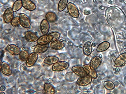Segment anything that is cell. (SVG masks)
I'll return each instance as SVG.
<instances>
[{"label":"cell","mask_w":126,"mask_h":94,"mask_svg":"<svg viewBox=\"0 0 126 94\" xmlns=\"http://www.w3.org/2000/svg\"><path fill=\"white\" fill-rule=\"evenodd\" d=\"M60 36V33L57 32H53L49 33L47 35V42L50 43L59 39Z\"/></svg>","instance_id":"d6986e66"},{"label":"cell","mask_w":126,"mask_h":94,"mask_svg":"<svg viewBox=\"0 0 126 94\" xmlns=\"http://www.w3.org/2000/svg\"><path fill=\"white\" fill-rule=\"evenodd\" d=\"M110 43L107 41H105L100 44L97 47L96 51L98 52H103L107 50L110 47Z\"/></svg>","instance_id":"7402d4cb"},{"label":"cell","mask_w":126,"mask_h":94,"mask_svg":"<svg viewBox=\"0 0 126 94\" xmlns=\"http://www.w3.org/2000/svg\"><path fill=\"white\" fill-rule=\"evenodd\" d=\"M92 78L90 76L86 75L85 76L81 77L78 78L77 82V84L80 86H85L90 83L92 82Z\"/></svg>","instance_id":"30bf717a"},{"label":"cell","mask_w":126,"mask_h":94,"mask_svg":"<svg viewBox=\"0 0 126 94\" xmlns=\"http://www.w3.org/2000/svg\"><path fill=\"white\" fill-rule=\"evenodd\" d=\"M38 58V54L34 52L30 54L26 61V65L28 67H30L34 65Z\"/></svg>","instance_id":"5b68a950"},{"label":"cell","mask_w":126,"mask_h":94,"mask_svg":"<svg viewBox=\"0 0 126 94\" xmlns=\"http://www.w3.org/2000/svg\"><path fill=\"white\" fill-rule=\"evenodd\" d=\"M25 37L28 41L31 42L37 41L39 39L36 34L32 31H28L25 32Z\"/></svg>","instance_id":"9a60e30c"},{"label":"cell","mask_w":126,"mask_h":94,"mask_svg":"<svg viewBox=\"0 0 126 94\" xmlns=\"http://www.w3.org/2000/svg\"><path fill=\"white\" fill-rule=\"evenodd\" d=\"M47 35H43L40 37L39 38L37 42L38 43H42V42H47Z\"/></svg>","instance_id":"f1b7e54d"},{"label":"cell","mask_w":126,"mask_h":94,"mask_svg":"<svg viewBox=\"0 0 126 94\" xmlns=\"http://www.w3.org/2000/svg\"><path fill=\"white\" fill-rule=\"evenodd\" d=\"M72 70L77 75L80 77L87 75L86 72L83 67L80 66H75L72 67Z\"/></svg>","instance_id":"4fadbf2b"},{"label":"cell","mask_w":126,"mask_h":94,"mask_svg":"<svg viewBox=\"0 0 126 94\" xmlns=\"http://www.w3.org/2000/svg\"><path fill=\"white\" fill-rule=\"evenodd\" d=\"M30 54L29 51L27 50H23L21 51L19 55V58L20 60L22 61H26L28 57Z\"/></svg>","instance_id":"cb8c5ba5"},{"label":"cell","mask_w":126,"mask_h":94,"mask_svg":"<svg viewBox=\"0 0 126 94\" xmlns=\"http://www.w3.org/2000/svg\"><path fill=\"white\" fill-rule=\"evenodd\" d=\"M20 24L25 28H30L31 26V22L30 18L23 13H21L19 16Z\"/></svg>","instance_id":"277c9868"},{"label":"cell","mask_w":126,"mask_h":94,"mask_svg":"<svg viewBox=\"0 0 126 94\" xmlns=\"http://www.w3.org/2000/svg\"><path fill=\"white\" fill-rule=\"evenodd\" d=\"M83 68L86 72L87 74L90 76L92 78H96L97 75L95 69L93 68L90 65L86 64L83 66Z\"/></svg>","instance_id":"7c38bea8"},{"label":"cell","mask_w":126,"mask_h":94,"mask_svg":"<svg viewBox=\"0 0 126 94\" xmlns=\"http://www.w3.org/2000/svg\"><path fill=\"white\" fill-rule=\"evenodd\" d=\"M99 56H100V57H101V58H102V55H99Z\"/></svg>","instance_id":"4dcf8cb0"},{"label":"cell","mask_w":126,"mask_h":94,"mask_svg":"<svg viewBox=\"0 0 126 94\" xmlns=\"http://www.w3.org/2000/svg\"><path fill=\"white\" fill-rule=\"evenodd\" d=\"M67 9L70 15L73 18H77L79 16V12L77 7L72 3H68Z\"/></svg>","instance_id":"8992f818"},{"label":"cell","mask_w":126,"mask_h":94,"mask_svg":"<svg viewBox=\"0 0 126 94\" xmlns=\"http://www.w3.org/2000/svg\"><path fill=\"white\" fill-rule=\"evenodd\" d=\"M22 7V0H17L14 2L12 8L14 12H16L21 9Z\"/></svg>","instance_id":"484cf974"},{"label":"cell","mask_w":126,"mask_h":94,"mask_svg":"<svg viewBox=\"0 0 126 94\" xmlns=\"http://www.w3.org/2000/svg\"><path fill=\"white\" fill-rule=\"evenodd\" d=\"M69 67V64L64 61H58L52 66V69L53 71H60L67 69Z\"/></svg>","instance_id":"6da1fadb"},{"label":"cell","mask_w":126,"mask_h":94,"mask_svg":"<svg viewBox=\"0 0 126 94\" xmlns=\"http://www.w3.org/2000/svg\"><path fill=\"white\" fill-rule=\"evenodd\" d=\"M40 29L43 35H46L49 33L50 25L49 22L46 19H44L42 21L40 24Z\"/></svg>","instance_id":"52a82bcc"},{"label":"cell","mask_w":126,"mask_h":94,"mask_svg":"<svg viewBox=\"0 0 126 94\" xmlns=\"http://www.w3.org/2000/svg\"><path fill=\"white\" fill-rule=\"evenodd\" d=\"M59 59L58 57L54 56H49L45 59L44 63L46 64L53 65L59 61Z\"/></svg>","instance_id":"ffe728a7"},{"label":"cell","mask_w":126,"mask_h":94,"mask_svg":"<svg viewBox=\"0 0 126 94\" xmlns=\"http://www.w3.org/2000/svg\"><path fill=\"white\" fill-rule=\"evenodd\" d=\"M49 43L46 42L38 43L34 49V51L38 54L44 53L49 48Z\"/></svg>","instance_id":"3957f363"},{"label":"cell","mask_w":126,"mask_h":94,"mask_svg":"<svg viewBox=\"0 0 126 94\" xmlns=\"http://www.w3.org/2000/svg\"><path fill=\"white\" fill-rule=\"evenodd\" d=\"M68 0H60L58 4V10L61 12L65 10L68 4Z\"/></svg>","instance_id":"d4e9b609"},{"label":"cell","mask_w":126,"mask_h":94,"mask_svg":"<svg viewBox=\"0 0 126 94\" xmlns=\"http://www.w3.org/2000/svg\"><path fill=\"white\" fill-rule=\"evenodd\" d=\"M46 19L50 23H54L57 21V17L56 14L53 12H48L45 15Z\"/></svg>","instance_id":"603a6c76"},{"label":"cell","mask_w":126,"mask_h":94,"mask_svg":"<svg viewBox=\"0 0 126 94\" xmlns=\"http://www.w3.org/2000/svg\"><path fill=\"white\" fill-rule=\"evenodd\" d=\"M11 24L13 27L19 26L20 24L19 17L16 16L14 17L11 22Z\"/></svg>","instance_id":"83f0119b"},{"label":"cell","mask_w":126,"mask_h":94,"mask_svg":"<svg viewBox=\"0 0 126 94\" xmlns=\"http://www.w3.org/2000/svg\"><path fill=\"white\" fill-rule=\"evenodd\" d=\"M65 46L64 42L59 39L51 42L50 47L52 49L56 50H59L63 48Z\"/></svg>","instance_id":"2e32d148"},{"label":"cell","mask_w":126,"mask_h":94,"mask_svg":"<svg viewBox=\"0 0 126 94\" xmlns=\"http://www.w3.org/2000/svg\"><path fill=\"white\" fill-rule=\"evenodd\" d=\"M92 45L90 41H87L84 44L83 48L84 53L86 56H89L92 53Z\"/></svg>","instance_id":"44dd1931"},{"label":"cell","mask_w":126,"mask_h":94,"mask_svg":"<svg viewBox=\"0 0 126 94\" xmlns=\"http://www.w3.org/2000/svg\"><path fill=\"white\" fill-rule=\"evenodd\" d=\"M44 90L47 94H56L57 93L56 88L51 84L46 83L44 85Z\"/></svg>","instance_id":"ac0fdd59"},{"label":"cell","mask_w":126,"mask_h":94,"mask_svg":"<svg viewBox=\"0 0 126 94\" xmlns=\"http://www.w3.org/2000/svg\"><path fill=\"white\" fill-rule=\"evenodd\" d=\"M101 58L99 56H96L93 57L90 62V65L95 69H97L102 62Z\"/></svg>","instance_id":"e0dca14e"},{"label":"cell","mask_w":126,"mask_h":94,"mask_svg":"<svg viewBox=\"0 0 126 94\" xmlns=\"http://www.w3.org/2000/svg\"><path fill=\"white\" fill-rule=\"evenodd\" d=\"M126 62V53L122 54L117 57L114 62V66L116 67L121 66Z\"/></svg>","instance_id":"8fae6325"},{"label":"cell","mask_w":126,"mask_h":94,"mask_svg":"<svg viewBox=\"0 0 126 94\" xmlns=\"http://www.w3.org/2000/svg\"><path fill=\"white\" fill-rule=\"evenodd\" d=\"M1 70L2 73L5 76H10L12 74L11 66L8 63L5 61H3L1 63Z\"/></svg>","instance_id":"9c48e42d"},{"label":"cell","mask_w":126,"mask_h":94,"mask_svg":"<svg viewBox=\"0 0 126 94\" xmlns=\"http://www.w3.org/2000/svg\"><path fill=\"white\" fill-rule=\"evenodd\" d=\"M7 51L14 56L19 55L21 52V49L18 46L15 44H10L6 48Z\"/></svg>","instance_id":"ba28073f"},{"label":"cell","mask_w":126,"mask_h":94,"mask_svg":"<svg viewBox=\"0 0 126 94\" xmlns=\"http://www.w3.org/2000/svg\"><path fill=\"white\" fill-rule=\"evenodd\" d=\"M103 84L105 88L108 90H112L115 88V85L111 81L108 80L104 82Z\"/></svg>","instance_id":"4316f807"},{"label":"cell","mask_w":126,"mask_h":94,"mask_svg":"<svg viewBox=\"0 0 126 94\" xmlns=\"http://www.w3.org/2000/svg\"><path fill=\"white\" fill-rule=\"evenodd\" d=\"M3 19L6 23H11L14 18V12L12 8H9L4 11L3 16Z\"/></svg>","instance_id":"7a4b0ae2"},{"label":"cell","mask_w":126,"mask_h":94,"mask_svg":"<svg viewBox=\"0 0 126 94\" xmlns=\"http://www.w3.org/2000/svg\"><path fill=\"white\" fill-rule=\"evenodd\" d=\"M22 5L25 9L29 11H34L36 8V4L31 0H22Z\"/></svg>","instance_id":"5bb4252c"},{"label":"cell","mask_w":126,"mask_h":94,"mask_svg":"<svg viewBox=\"0 0 126 94\" xmlns=\"http://www.w3.org/2000/svg\"><path fill=\"white\" fill-rule=\"evenodd\" d=\"M5 89V88L4 86H2V87H1L0 89L2 91H4Z\"/></svg>","instance_id":"f546056e"}]
</instances>
